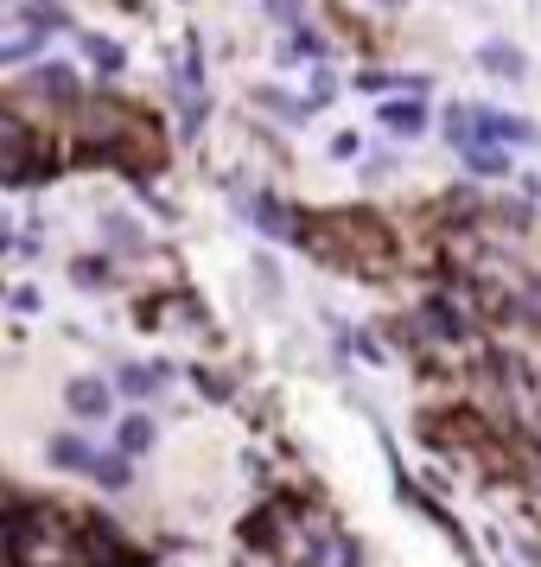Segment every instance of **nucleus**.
I'll list each match as a JSON object with an SVG mask.
<instances>
[{"instance_id": "f257e3e1", "label": "nucleus", "mask_w": 541, "mask_h": 567, "mask_svg": "<svg viewBox=\"0 0 541 567\" xmlns=\"http://www.w3.org/2000/svg\"><path fill=\"white\" fill-rule=\"evenodd\" d=\"M471 128H478V134H491V141H535V128H529V122H516V115H497V109L471 115Z\"/></svg>"}, {"instance_id": "f03ea898", "label": "nucleus", "mask_w": 541, "mask_h": 567, "mask_svg": "<svg viewBox=\"0 0 541 567\" xmlns=\"http://www.w3.org/2000/svg\"><path fill=\"white\" fill-rule=\"evenodd\" d=\"M382 122H389L395 134H421L427 128V109H421V102H389V109H382Z\"/></svg>"}, {"instance_id": "7ed1b4c3", "label": "nucleus", "mask_w": 541, "mask_h": 567, "mask_svg": "<svg viewBox=\"0 0 541 567\" xmlns=\"http://www.w3.org/2000/svg\"><path fill=\"white\" fill-rule=\"evenodd\" d=\"M160 383H166V370H160V364H134V370H121V389H128V395H153Z\"/></svg>"}, {"instance_id": "20e7f679", "label": "nucleus", "mask_w": 541, "mask_h": 567, "mask_svg": "<svg viewBox=\"0 0 541 567\" xmlns=\"http://www.w3.org/2000/svg\"><path fill=\"white\" fill-rule=\"evenodd\" d=\"M115 440H121V453H141V446H153V421H147V415H128Z\"/></svg>"}, {"instance_id": "39448f33", "label": "nucleus", "mask_w": 541, "mask_h": 567, "mask_svg": "<svg viewBox=\"0 0 541 567\" xmlns=\"http://www.w3.org/2000/svg\"><path fill=\"white\" fill-rule=\"evenodd\" d=\"M71 408L77 415H102V408H109V389L102 383H71Z\"/></svg>"}, {"instance_id": "423d86ee", "label": "nucleus", "mask_w": 541, "mask_h": 567, "mask_svg": "<svg viewBox=\"0 0 541 567\" xmlns=\"http://www.w3.org/2000/svg\"><path fill=\"white\" fill-rule=\"evenodd\" d=\"M484 64H491L497 77H522V51L516 45H484Z\"/></svg>"}, {"instance_id": "0eeeda50", "label": "nucleus", "mask_w": 541, "mask_h": 567, "mask_svg": "<svg viewBox=\"0 0 541 567\" xmlns=\"http://www.w3.org/2000/svg\"><path fill=\"white\" fill-rule=\"evenodd\" d=\"M465 160H471V173H484V179H497V173H503V166H510V160H503V153H497V147H478V141H471V147H465Z\"/></svg>"}, {"instance_id": "6e6552de", "label": "nucleus", "mask_w": 541, "mask_h": 567, "mask_svg": "<svg viewBox=\"0 0 541 567\" xmlns=\"http://www.w3.org/2000/svg\"><path fill=\"white\" fill-rule=\"evenodd\" d=\"M255 217H261V230H268V236H287V230H293V217H287L274 198H255Z\"/></svg>"}, {"instance_id": "1a4fd4ad", "label": "nucleus", "mask_w": 541, "mask_h": 567, "mask_svg": "<svg viewBox=\"0 0 541 567\" xmlns=\"http://www.w3.org/2000/svg\"><path fill=\"white\" fill-rule=\"evenodd\" d=\"M83 51H90L102 71H121V45H109V39H96V32H90V39H83Z\"/></svg>"}, {"instance_id": "9d476101", "label": "nucleus", "mask_w": 541, "mask_h": 567, "mask_svg": "<svg viewBox=\"0 0 541 567\" xmlns=\"http://www.w3.org/2000/svg\"><path fill=\"white\" fill-rule=\"evenodd\" d=\"M389 7H395V0H389Z\"/></svg>"}]
</instances>
